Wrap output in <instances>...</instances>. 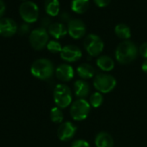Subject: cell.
Returning <instances> with one entry per match:
<instances>
[{
	"label": "cell",
	"mask_w": 147,
	"mask_h": 147,
	"mask_svg": "<svg viewBox=\"0 0 147 147\" xmlns=\"http://www.w3.org/2000/svg\"><path fill=\"white\" fill-rule=\"evenodd\" d=\"M138 55V49L136 45L130 42L125 41L119 44L115 51V56L121 64H127L135 60Z\"/></svg>",
	"instance_id": "6da1fadb"
},
{
	"label": "cell",
	"mask_w": 147,
	"mask_h": 147,
	"mask_svg": "<svg viewBox=\"0 0 147 147\" xmlns=\"http://www.w3.org/2000/svg\"><path fill=\"white\" fill-rule=\"evenodd\" d=\"M30 72L35 77L40 80H47L53 75L54 66L48 59H38L32 63Z\"/></svg>",
	"instance_id": "7a4b0ae2"
},
{
	"label": "cell",
	"mask_w": 147,
	"mask_h": 147,
	"mask_svg": "<svg viewBox=\"0 0 147 147\" xmlns=\"http://www.w3.org/2000/svg\"><path fill=\"white\" fill-rule=\"evenodd\" d=\"M54 100L60 108L68 107L72 101V94L69 88L63 84H58L54 90Z\"/></svg>",
	"instance_id": "3957f363"
},
{
	"label": "cell",
	"mask_w": 147,
	"mask_h": 147,
	"mask_svg": "<svg viewBox=\"0 0 147 147\" xmlns=\"http://www.w3.org/2000/svg\"><path fill=\"white\" fill-rule=\"evenodd\" d=\"M19 13L24 21L28 24H30L37 20L39 16V9L34 2L26 1L20 5Z\"/></svg>",
	"instance_id": "277c9868"
},
{
	"label": "cell",
	"mask_w": 147,
	"mask_h": 147,
	"mask_svg": "<svg viewBox=\"0 0 147 147\" xmlns=\"http://www.w3.org/2000/svg\"><path fill=\"white\" fill-rule=\"evenodd\" d=\"M94 88L101 93H109L116 86V80L114 77L105 74H99L94 80Z\"/></svg>",
	"instance_id": "5b68a950"
},
{
	"label": "cell",
	"mask_w": 147,
	"mask_h": 147,
	"mask_svg": "<svg viewBox=\"0 0 147 147\" xmlns=\"http://www.w3.org/2000/svg\"><path fill=\"white\" fill-rule=\"evenodd\" d=\"M90 111V104L84 99H80L74 103L70 108L71 117L75 120H83L85 119Z\"/></svg>",
	"instance_id": "8992f818"
},
{
	"label": "cell",
	"mask_w": 147,
	"mask_h": 147,
	"mask_svg": "<svg viewBox=\"0 0 147 147\" xmlns=\"http://www.w3.org/2000/svg\"><path fill=\"white\" fill-rule=\"evenodd\" d=\"M49 41V35L46 29L39 28L34 30L30 35V42L33 49L40 50L43 49Z\"/></svg>",
	"instance_id": "52a82bcc"
},
{
	"label": "cell",
	"mask_w": 147,
	"mask_h": 147,
	"mask_svg": "<svg viewBox=\"0 0 147 147\" xmlns=\"http://www.w3.org/2000/svg\"><path fill=\"white\" fill-rule=\"evenodd\" d=\"M84 47L87 52L92 55L96 56L100 55L104 48V43L102 40L96 35H88L84 40Z\"/></svg>",
	"instance_id": "ba28073f"
},
{
	"label": "cell",
	"mask_w": 147,
	"mask_h": 147,
	"mask_svg": "<svg viewBox=\"0 0 147 147\" xmlns=\"http://www.w3.org/2000/svg\"><path fill=\"white\" fill-rule=\"evenodd\" d=\"M67 32L71 37L75 39L82 38L86 32L85 24L79 19H72L67 25Z\"/></svg>",
	"instance_id": "9c48e42d"
},
{
	"label": "cell",
	"mask_w": 147,
	"mask_h": 147,
	"mask_svg": "<svg viewBox=\"0 0 147 147\" xmlns=\"http://www.w3.org/2000/svg\"><path fill=\"white\" fill-rule=\"evenodd\" d=\"M18 31V25L16 22L11 18H5L0 19V36L10 37Z\"/></svg>",
	"instance_id": "30bf717a"
},
{
	"label": "cell",
	"mask_w": 147,
	"mask_h": 147,
	"mask_svg": "<svg viewBox=\"0 0 147 147\" xmlns=\"http://www.w3.org/2000/svg\"><path fill=\"white\" fill-rule=\"evenodd\" d=\"M82 55L81 49L75 45H67L62 48L61 51V57L66 61H76Z\"/></svg>",
	"instance_id": "8fae6325"
},
{
	"label": "cell",
	"mask_w": 147,
	"mask_h": 147,
	"mask_svg": "<svg viewBox=\"0 0 147 147\" xmlns=\"http://www.w3.org/2000/svg\"><path fill=\"white\" fill-rule=\"evenodd\" d=\"M76 131V127L71 122H64L57 130V136L61 141H67L72 138Z\"/></svg>",
	"instance_id": "7c38bea8"
},
{
	"label": "cell",
	"mask_w": 147,
	"mask_h": 147,
	"mask_svg": "<svg viewBox=\"0 0 147 147\" xmlns=\"http://www.w3.org/2000/svg\"><path fill=\"white\" fill-rule=\"evenodd\" d=\"M55 74L59 80L62 82H68L74 77V69L70 65L61 64L57 67Z\"/></svg>",
	"instance_id": "4fadbf2b"
},
{
	"label": "cell",
	"mask_w": 147,
	"mask_h": 147,
	"mask_svg": "<svg viewBox=\"0 0 147 147\" xmlns=\"http://www.w3.org/2000/svg\"><path fill=\"white\" fill-rule=\"evenodd\" d=\"M49 32L53 37L59 39L64 36L67 33V29L65 27L63 24L54 23V24H51L50 26L49 27Z\"/></svg>",
	"instance_id": "5bb4252c"
},
{
	"label": "cell",
	"mask_w": 147,
	"mask_h": 147,
	"mask_svg": "<svg viewBox=\"0 0 147 147\" xmlns=\"http://www.w3.org/2000/svg\"><path fill=\"white\" fill-rule=\"evenodd\" d=\"M95 144L97 147H113V139L107 132H100L95 138Z\"/></svg>",
	"instance_id": "9a60e30c"
},
{
	"label": "cell",
	"mask_w": 147,
	"mask_h": 147,
	"mask_svg": "<svg viewBox=\"0 0 147 147\" xmlns=\"http://www.w3.org/2000/svg\"><path fill=\"white\" fill-rule=\"evenodd\" d=\"M77 73L82 79H90L94 76L95 69L93 66L88 63H83L77 67Z\"/></svg>",
	"instance_id": "2e32d148"
},
{
	"label": "cell",
	"mask_w": 147,
	"mask_h": 147,
	"mask_svg": "<svg viewBox=\"0 0 147 147\" xmlns=\"http://www.w3.org/2000/svg\"><path fill=\"white\" fill-rule=\"evenodd\" d=\"M74 88H75L76 95L80 97V98L87 97L89 94L90 88H89L88 83L85 81H82V80L76 81Z\"/></svg>",
	"instance_id": "e0dca14e"
},
{
	"label": "cell",
	"mask_w": 147,
	"mask_h": 147,
	"mask_svg": "<svg viewBox=\"0 0 147 147\" xmlns=\"http://www.w3.org/2000/svg\"><path fill=\"white\" fill-rule=\"evenodd\" d=\"M89 7V0H73L72 11L78 14L85 13Z\"/></svg>",
	"instance_id": "ac0fdd59"
},
{
	"label": "cell",
	"mask_w": 147,
	"mask_h": 147,
	"mask_svg": "<svg viewBox=\"0 0 147 147\" xmlns=\"http://www.w3.org/2000/svg\"><path fill=\"white\" fill-rule=\"evenodd\" d=\"M97 65L98 67L103 71H111L114 67V62L113 59L107 55L100 56L97 59Z\"/></svg>",
	"instance_id": "d6986e66"
},
{
	"label": "cell",
	"mask_w": 147,
	"mask_h": 147,
	"mask_svg": "<svg viewBox=\"0 0 147 147\" xmlns=\"http://www.w3.org/2000/svg\"><path fill=\"white\" fill-rule=\"evenodd\" d=\"M45 11L52 17L58 15L60 11V5L58 0H45Z\"/></svg>",
	"instance_id": "ffe728a7"
},
{
	"label": "cell",
	"mask_w": 147,
	"mask_h": 147,
	"mask_svg": "<svg viewBox=\"0 0 147 147\" xmlns=\"http://www.w3.org/2000/svg\"><path fill=\"white\" fill-rule=\"evenodd\" d=\"M115 34L117 35L118 37L121 39H128L131 37V30L130 28L124 24H118L115 29H114Z\"/></svg>",
	"instance_id": "44dd1931"
},
{
	"label": "cell",
	"mask_w": 147,
	"mask_h": 147,
	"mask_svg": "<svg viewBox=\"0 0 147 147\" xmlns=\"http://www.w3.org/2000/svg\"><path fill=\"white\" fill-rule=\"evenodd\" d=\"M50 119L55 123H61L63 120V113L59 107H53L50 111Z\"/></svg>",
	"instance_id": "7402d4cb"
},
{
	"label": "cell",
	"mask_w": 147,
	"mask_h": 147,
	"mask_svg": "<svg viewBox=\"0 0 147 147\" xmlns=\"http://www.w3.org/2000/svg\"><path fill=\"white\" fill-rule=\"evenodd\" d=\"M103 102V96L100 93H94L90 97V104L94 107H99Z\"/></svg>",
	"instance_id": "603a6c76"
},
{
	"label": "cell",
	"mask_w": 147,
	"mask_h": 147,
	"mask_svg": "<svg viewBox=\"0 0 147 147\" xmlns=\"http://www.w3.org/2000/svg\"><path fill=\"white\" fill-rule=\"evenodd\" d=\"M47 49L52 53H58V52L61 53V51L62 49L61 45L56 41H50L49 42H48Z\"/></svg>",
	"instance_id": "cb8c5ba5"
},
{
	"label": "cell",
	"mask_w": 147,
	"mask_h": 147,
	"mask_svg": "<svg viewBox=\"0 0 147 147\" xmlns=\"http://www.w3.org/2000/svg\"><path fill=\"white\" fill-rule=\"evenodd\" d=\"M71 147H90V145L87 141L79 139V140H76V141L74 142L72 144Z\"/></svg>",
	"instance_id": "d4e9b609"
},
{
	"label": "cell",
	"mask_w": 147,
	"mask_h": 147,
	"mask_svg": "<svg viewBox=\"0 0 147 147\" xmlns=\"http://www.w3.org/2000/svg\"><path fill=\"white\" fill-rule=\"evenodd\" d=\"M95 5L99 7H106L109 5L111 0H94Z\"/></svg>",
	"instance_id": "484cf974"
},
{
	"label": "cell",
	"mask_w": 147,
	"mask_h": 147,
	"mask_svg": "<svg viewBox=\"0 0 147 147\" xmlns=\"http://www.w3.org/2000/svg\"><path fill=\"white\" fill-rule=\"evenodd\" d=\"M29 30H30V26H29V24H21L20 27H19V29H18V31H19V33H20L21 35L26 34L27 32H29Z\"/></svg>",
	"instance_id": "4316f807"
},
{
	"label": "cell",
	"mask_w": 147,
	"mask_h": 147,
	"mask_svg": "<svg viewBox=\"0 0 147 147\" xmlns=\"http://www.w3.org/2000/svg\"><path fill=\"white\" fill-rule=\"evenodd\" d=\"M139 53L140 55L144 57V58H147V42H144L143 43L140 48H139Z\"/></svg>",
	"instance_id": "83f0119b"
},
{
	"label": "cell",
	"mask_w": 147,
	"mask_h": 147,
	"mask_svg": "<svg viewBox=\"0 0 147 147\" xmlns=\"http://www.w3.org/2000/svg\"><path fill=\"white\" fill-rule=\"evenodd\" d=\"M60 19L62 21V22H67V23H69L72 19H71V16L69 15V13L64 11L61 14L60 16Z\"/></svg>",
	"instance_id": "f1b7e54d"
},
{
	"label": "cell",
	"mask_w": 147,
	"mask_h": 147,
	"mask_svg": "<svg viewBox=\"0 0 147 147\" xmlns=\"http://www.w3.org/2000/svg\"><path fill=\"white\" fill-rule=\"evenodd\" d=\"M41 24H42V28L46 29L47 27H49L51 24V21L49 18H43L41 21Z\"/></svg>",
	"instance_id": "f546056e"
},
{
	"label": "cell",
	"mask_w": 147,
	"mask_h": 147,
	"mask_svg": "<svg viewBox=\"0 0 147 147\" xmlns=\"http://www.w3.org/2000/svg\"><path fill=\"white\" fill-rule=\"evenodd\" d=\"M5 11V5L3 0H0V19H1L2 16L4 15Z\"/></svg>",
	"instance_id": "4dcf8cb0"
},
{
	"label": "cell",
	"mask_w": 147,
	"mask_h": 147,
	"mask_svg": "<svg viewBox=\"0 0 147 147\" xmlns=\"http://www.w3.org/2000/svg\"><path fill=\"white\" fill-rule=\"evenodd\" d=\"M142 70H143L144 73L147 74V60L144 61L143 62V64H142Z\"/></svg>",
	"instance_id": "1f68e13d"
}]
</instances>
